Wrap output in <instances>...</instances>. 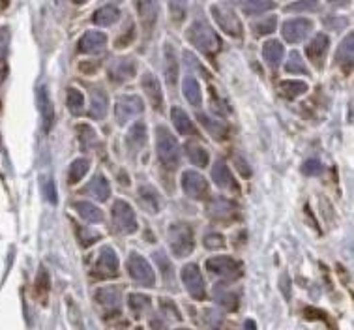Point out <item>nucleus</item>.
Here are the masks:
<instances>
[{
  "label": "nucleus",
  "mask_w": 354,
  "mask_h": 330,
  "mask_svg": "<svg viewBox=\"0 0 354 330\" xmlns=\"http://www.w3.org/2000/svg\"><path fill=\"white\" fill-rule=\"evenodd\" d=\"M186 39L201 53H205L208 57H212L221 49V39L210 25H206L205 21H194L187 26Z\"/></svg>",
  "instance_id": "nucleus-1"
},
{
  "label": "nucleus",
  "mask_w": 354,
  "mask_h": 330,
  "mask_svg": "<svg viewBox=\"0 0 354 330\" xmlns=\"http://www.w3.org/2000/svg\"><path fill=\"white\" fill-rule=\"evenodd\" d=\"M156 150H158L160 162L165 167H178V163H180V145H178L176 137L165 126H158L156 128Z\"/></svg>",
  "instance_id": "nucleus-2"
},
{
  "label": "nucleus",
  "mask_w": 354,
  "mask_h": 330,
  "mask_svg": "<svg viewBox=\"0 0 354 330\" xmlns=\"http://www.w3.org/2000/svg\"><path fill=\"white\" fill-rule=\"evenodd\" d=\"M167 239L174 257L182 259V257H187L189 253L194 252V229L187 226V223H173V226L169 227Z\"/></svg>",
  "instance_id": "nucleus-3"
},
{
  "label": "nucleus",
  "mask_w": 354,
  "mask_h": 330,
  "mask_svg": "<svg viewBox=\"0 0 354 330\" xmlns=\"http://www.w3.org/2000/svg\"><path fill=\"white\" fill-rule=\"evenodd\" d=\"M210 13H212L216 25H218L223 33L232 36V38H242L244 26H242V21L239 19V15L232 12L231 8L223 6V4H214V6L210 8Z\"/></svg>",
  "instance_id": "nucleus-4"
},
{
  "label": "nucleus",
  "mask_w": 354,
  "mask_h": 330,
  "mask_svg": "<svg viewBox=\"0 0 354 330\" xmlns=\"http://www.w3.org/2000/svg\"><path fill=\"white\" fill-rule=\"evenodd\" d=\"M206 271L225 279H239L242 276V263L229 255H216L206 261Z\"/></svg>",
  "instance_id": "nucleus-5"
},
{
  "label": "nucleus",
  "mask_w": 354,
  "mask_h": 330,
  "mask_svg": "<svg viewBox=\"0 0 354 330\" xmlns=\"http://www.w3.org/2000/svg\"><path fill=\"white\" fill-rule=\"evenodd\" d=\"M116 276H118V255L111 246H103L92 266V278L111 279Z\"/></svg>",
  "instance_id": "nucleus-6"
},
{
  "label": "nucleus",
  "mask_w": 354,
  "mask_h": 330,
  "mask_svg": "<svg viewBox=\"0 0 354 330\" xmlns=\"http://www.w3.org/2000/svg\"><path fill=\"white\" fill-rule=\"evenodd\" d=\"M128 272L131 279L145 287H154L156 274L150 263L137 252H131L128 257Z\"/></svg>",
  "instance_id": "nucleus-7"
},
{
  "label": "nucleus",
  "mask_w": 354,
  "mask_h": 330,
  "mask_svg": "<svg viewBox=\"0 0 354 330\" xmlns=\"http://www.w3.org/2000/svg\"><path fill=\"white\" fill-rule=\"evenodd\" d=\"M145 111V105H142V100L136 94H122V96L116 98L115 102V117L116 122L124 126L126 122H129L131 118H136Z\"/></svg>",
  "instance_id": "nucleus-8"
},
{
  "label": "nucleus",
  "mask_w": 354,
  "mask_h": 330,
  "mask_svg": "<svg viewBox=\"0 0 354 330\" xmlns=\"http://www.w3.org/2000/svg\"><path fill=\"white\" fill-rule=\"evenodd\" d=\"M113 221H115L116 229L124 235H133L139 229L133 208L122 199L113 203Z\"/></svg>",
  "instance_id": "nucleus-9"
},
{
  "label": "nucleus",
  "mask_w": 354,
  "mask_h": 330,
  "mask_svg": "<svg viewBox=\"0 0 354 330\" xmlns=\"http://www.w3.org/2000/svg\"><path fill=\"white\" fill-rule=\"evenodd\" d=\"M182 190L189 199L201 201L208 195V182L197 171H186L182 175Z\"/></svg>",
  "instance_id": "nucleus-10"
},
{
  "label": "nucleus",
  "mask_w": 354,
  "mask_h": 330,
  "mask_svg": "<svg viewBox=\"0 0 354 330\" xmlns=\"http://www.w3.org/2000/svg\"><path fill=\"white\" fill-rule=\"evenodd\" d=\"M182 284L186 287V291L192 295L197 300H203L205 298V279L201 276V271L197 265H186L182 266Z\"/></svg>",
  "instance_id": "nucleus-11"
},
{
  "label": "nucleus",
  "mask_w": 354,
  "mask_h": 330,
  "mask_svg": "<svg viewBox=\"0 0 354 330\" xmlns=\"http://www.w3.org/2000/svg\"><path fill=\"white\" fill-rule=\"evenodd\" d=\"M311 30H313V23L309 19H302V17L285 21L281 26V34L289 44H300L308 38Z\"/></svg>",
  "instance_id": "nucleus-12"
},
{
  "label": "nucleus",
  "mask_w": 354,
  "mask_h": 330,
  "mask_svg": "<svg viewBox=\"0 0 354 330\" xmlns=\"http://www.w3.org/2000/svg\"><path fill=\"white\" fill-rule=\"evenodd\" d=\"M330 39L326 34H317L315 38L309 42L306 46V55L311 60V64L315 66L317 70L324 68V59H326V53H328Z\"/></svg>",
  "instance_id": "nucleus-13"
},
{
  "label": "nucleus",
  "mask_w": 354,
  "mask_h": 330,
  "mask_svg": "<svg viewBox=\"0 0 354 330\" xmlns=\"http://www.w3.org/2000/svg\"><path fill=\"white\" fill-rule=\"evenodd\" d=\"M141 86L147 98L150 100L152 107L158 111L163 109V92H161V83L160 79L152 75L150 71H145L141 77Z\"/></svg>",
  "instance_id": "nucleus-14"
},
{
  "label": "nucleus",
  "mask_w": 354,
  "mask_h": 330,
  "mask_svg": "<svg viewBox=\"0 0 354 330\" xmlns=\"http://www.w3.org/2000/svg\"><path fill=\"white\" fill-rule=\"evenodd\" d=\"M158 12H160V2L158 0H137V13L141 19L142 28L150 33L158 21Z\"/></svg>",
  "instance_id": "nucleus-15"
},
{
  "label": "nucleus",
  "mask_w": 354,
  "mask_h": 330,
  "mask_svg": "<svg viewBox=\"0 0 354 330\" xmlns=\"http://www.w3.org/2000/svg\"><path fill=\"white\" fill-rule=\"evenodd\" d=\"M96 300L97 304L103 306L107 311H118L120 310V304H122V291L115 287V285H109V287H102L96 291Z\"/></svg>",
  "instance_id": "nucleus-16"
},
{
  "label": "nucleus",
  "mask_w": 354,
  "mask_h": 330,
  "mask_svg": "<svg viewBox=\"0 0 354 330\" xmlns=\"http://www.w3.org/2000/svg\"><path fill=\"white\" fill-rule=\"evenodd\" d=\"M137 64L133 59H116L109 66V77L115 81H129L136 77Z\"/></svg>",
  "instance_id": "nucleus-17"
},
{
  "label": "nucleus",
  "mask_w": 354,
  "mask_h": 330,
  "mask_svg": "<svg viewBox=\"0 0 354 330\" xmlns=\"http://www.w3.org/2000/svg\"><path fill=\"white\" fill-rule=\"evenodd\" d=\"M212 178L216 182V186L223 190H232V192H239V184L232 178L231 169L227 167V163L223 160H218L214 163L212 167Z\"/></svg>",
  "instance_id": "nucleus-18"
},
{
  "label": "nucleus",
  "mask_w": 354,
  "mask_h": 330,
  "mask_svg": "<svg viewBox=\"0 0 354 330\" xmlns=\"http://www.w3.org/2000/svg\"><path fill=\"white\" fill-rule=\"evenodd\" d=\"M105 46H107V36L100 30H88V33H84L83 38L79 39V51L86 53V55L100 53Z\"/></svg>",
  "instance_id": "nucleus-19"
},
{
  "label": "nucleus",
  "mask_w": 354,
  "mask_h": 330,
  "mask_svg": "<svg viewBox=\"0 0 354 330\" xmlns=\"http://www.w3.org/2000/svg\"><path fill=\"white\" fill-rule=\"evenodd\" d=\"M283 57H285V49L277 39H268V42L263 46V59L266 64L270 66L272 70H276L277 66L281 64Z\"/></svg>",
  "instance_id": "nucleus-20"
},
{
  "label": "nucleus",
  "mask_w": 354,
  "mask_h": 330,
  "mask_svg": "<svg viewBox=\"0 0 354 330\" xmlns=\"http://www.w3.org/2000/svg\"><path fill=\"white\" fill-rule=\"evenodd\" d=\"M171 120H173V126L180 136H195L194 122H192V118L184 109L173 107L171 109Z\"/></svg>",
  "instance_id": "nucleus-21"
},
{
  "label": "nucleus",
  "mask_w": 354,
  "mask_h": 330,
  "mask_svg": "<svg viewBox=\"0 0 354 330\" xmlns=\"http://www.w3.org/2000/svg\"><path fill=\"white\" fill-rule=\"evenodd\" d=\"M139 203L141 207L150 214H158L161 208L160 194L152 186H141L139 188Z\"/></svg>",
  "instance_id": "nucleus-22"
},
{
  "label": "nucleus",
  "mask_w": 354,
  "mask_h": 330,
  "mask_svg": "<svg viewBox=\"0 0 354 330\" xmlns=\"http://www.w3.org/2000/svg\"><path fill=\"white\" fill-rule=\"evenodd\" d=\"M36 104H38V109L41 113V118H44V124H46V128H49L53 124V102L51 96H49V92H47V86H39L38 92H36Z\"/></svg>",
  "instance_id": "nucleus-23"
},
{
  "label": "nucleus",
  "mask_w": 354,
  "mask_h": 330,
  "mask_svg": "<svg viewBox=\"0 0 354 330\" xmlns=\"http://www.w3.org/2000/svg\"><path fill=\"white\" fill-rule=\"evenodd\" d=\"M208 214L214 220H231L232 216H236V207L225 199H212L208 205Z\"/></svg>",
  "instance_id": "nucleus-24"
},
{
  "label": "nucleus",
  "mask_w": 354,
  "mask_h": 330,
  "mask_svg": "<svg viewBox=\"0 0 354 330\" xmlns=\"http://www.w3.org/2000/svg\"><path fill=\"white\" fill-rule=\"evenodd\" d=\"M107 109H109L107 94L102 89H94L91 92V117L96 118V120H102L107 115Z\"/></svg>",
  "instance_id": "nucleus-25"
},
{
  "label": "nucleus",
  "mask_w": 354,
  "mask_h": 330,
  "mask_svg": "<svg viewBox=\"0 0 354 330\" xmlns=\"http://www.w3.org/2000/svg\"><path fill=\"white\" fill-rule=\"evenodd\" d=\"M353 49H354V36L353 33H351L347 38L343 39L342 46L337 47V53H335V57H337V64L342 66L345 71L353 70Z\"/></svg>",
  "instance_id": "nucleus-26"
},
{
  "label": "nucleus",
  "mask_w": 354,
  "mask_h": 330,
  "mask_svg": "<svg viewBox=\"0 0 354 330\" xmlns=\"http://www.w3.org/2000/svg\"><path fill=\"white\" fill-rule=\"evenodd\" d=\"M163 59H165V77H167V83L174 86L176 79H178V60H176V53H174V47L171 44H165Z\"/></svg>",
  "instance_id": "nucleus-27"
},
{
  "label": "nucleus",
  "mask_w": 354,
  "mask_h": 330,
  "mask_svg": "<svg viewBox=\"0 0 354 330\" xmlns=\"http://www.w3.org/2000/svg\"><path fill=\"white\" fill-rule=\"evenodd\" d=\"M308 91V83L298 81V79H285V81L279 83V92H281V96L287 98V100H297V98L304 96Z\"/></svg>",
  "instance_id": "nucleus-28"
},
{
  "label": "nucleus",
  "mask_w": 354,
  "mask_h": 330,
  "mask_svg": "<svg viewBox=\"0 0 354 330\" xmlns=\"http://www.w3.org/2000/svg\"><path fill=\"white\" fill-rule=\"evenodd\" d=\"M182 94L186 98L189 104L194 107H199L201 102H203V94H201V84L197 83V79L192 77V75H186L184 81H182Z\"/></svg>",
  "instance_id": "nucleus-29"
},
{
  "label": "nucleus",
  "mask_w": 354,
  "mask_h": 330,
  "mask_svg": "<svg viewBox=\"0 0 354 330\" xmlns=\"http://www.w3.org/2000/svg\"><path fill=\"white\" fill-rule=\"evenodd\" d=\"M214 298L218 300V304L225 306L227 310H236L239 306V295L231 291V287L225 284H218L214 287Z\"/></svg>",
  "instance_id": "nucleus-30"
},
{
  "label": "nucleus",
  "mask_w": 354,
  "mask_h": 330,
  "mask_svg": "<svg viewBox=\"0 0 354 330\" xmlns=\"http://www.w3.org/2000/svg\"><path fill=\"white\" fill-rule=\"evenodd\" d=\"M86 192L94 197V199L97 201H107L109 199L111 195V186L109 182H107V178L103 175H96L94 178H92L91 182H88V186H86Z\"/></svg>",
  "instance_id": "nucleus-31"
},
{
  "label": "nucleus",
  "mask_w": 354,
  "mask_h": 330,
  "mask_svg": "<svg viewBox=\"0 0 354 330\" xmlns=\"http://www.w3.org/2000/svg\"><path fill=\"white\" fill-rule=\"evenodd\" d=\"M201 120V124L205 126L206 131L214 137V139H218V141H223L227 136H229V128H227L225 124L221 122V120H216V118H210L208 115H201L197 117Z\"/></svg>",
  "instance_id": "nucleus-32"
},
{
  "label": "nucleus",
  "mask_w": 354,
  "mask_h": 330,
  "mask_svg": "<svg viewBox=\"0 0 354 330\" xmlns=\"http://www.w3.org/2000/svg\"><path fill=\"white\" fill-rule=\"evenodd\" d=\"M75 210L79 212L81 218H84L86 221H91V223H102L103 221V212L96 205H92L88 201H77L75 205Z\"/></svg>",
  "instance_id": "nucleus-33"
},
{
  "label": "nucleus",
  "mask_w": 354,
  "mask_h": 330,
  "mask_svg": "<svg viewBox=\"0 0 354 330\" xmlns=\"http://www.w3.org/2000/svg\"><path fill=\"white\" fill-rule=\"evenodd\" d=\"M120 19V12H118V8L115 6H103L100 8L96 13H94V25L97 26H111L115 25L116 21Z\"/></svg>",
  "instance_id": "nucleus-34"
},
{
  "label": "nucleus",
  "mask_w": 354,
  "mask_h": 330,
  "mask_svg": "<svg viewBox=\"0 0 354 330\" xmlns=\"http://www.w3.org/2000/svg\"><path fill=\"white\" fill-rule=\"evenodd\" d=\"M147 124L145 122H136L131 126V130L128 131V145L133 150H139L141 147H145V143H147Z\"/></svg>",
  "instance_id": "nucleus-35"
},
{
  "label": "nucleus",
  "mask_w": 354,
  "mask_h": 330,
  "mask_svg": "<svg viewBox=\"0 0 354 330\" xmlns=\"http://www.w3.org/2000/svg\"><path fill=\"white\" fill-rule=\"evenodd\" d=\"M88 167H91V162L86 158H77L75 162L71 163L70 171H68V181H70V184H77L88 173Z\"/></svg>",
  "instance_id": "nucleus-36"
},
{
  "label": "nucleus",
  "mask_w": 354,
  "mask_h": 330,
  "mask_svg": "<svg viewBox=\"0 0 354 330\" xmlns=\"http://www.w3.org/2000/svg\"><path fill=\"white\" fill-rule=\"evenodd\" d=\"M274 8L272 0H242V10L245 15H261Z\"/></svg>",
  "instance_id": "nucleus-37"
},
{
  "label": "nucleus",
  "mask_w": 354,
  "mask_h": 330,
  "mask_svg": "<svg viewBox=\"0 0 354 330\" xmlns=\"http://www.w3.org/2000/svg\"><path fill=\"white\" fill-rule=\"evenodd\" d=\"M128 306L137 318H141L142 313L150 308V298L147 295H141V293H131L128 297Z\"/></svg>",
  "instance_id": "nucleus-38"
},
{
  "label": "nucleus",
  "mask_w": 354,
  "mask_h": 330,
  "mask_svg": "<svg viewBox=\"0 0 354 330\" xmlns=\"http://www.w3.org/2000/svg\"><path fill=\"white\" fill-rule=\"evenodd\" d=\"M154 259H156V263H158V266L161 268V276H163V279H165L167 287H173L174 274H173V266H171V261L165 257V253L163 252H156Z\"/></svg>",
  "instance_id": "nucleus-39"
},
{
  "label": "nucleus",
  "mask_w": 354,
  "mask_h": 330,
  "mask_svg": "<svg viewBox=\"0 0 354 330\" xmlns=\"http://www.w3.org/2000/svg\"><path fill=\"white\" fill-rule=\"evenodd\" d=\"M285 70L289 71L290 75H309L308 66H306V62H304L302 57H300L297 51H292L289 55V60H287Z\"/></svg>",
  "instance_id": "nucleus-40"
},
{
  "label": "nucleus",
  "mask_w": 354,
  "mask_h": 330,
  "mask_svg": "<svg viewBox=\"0 0 354 330\" xmlns=\"http://www.w3.org/2000/svg\"><path fill=\"white\" fill-rule=\"evenodd\" d=\"M186 150H187V156H189V160H192V163L199 165L201 169L206 167L208 162H210V156H208L206 149H203V147H199V145H186Z\"/></svg>",
  "instance_id": "nucleus-41"
},
{
  "label": "nucleus",
  "mask_w": 354,
  "mask_h": 330,
  "mask_svg": "<svg viewBox=\"0 0 354 330\" xmlns=\"http://www.w3.org/2000/svg\"><path fill=\"white\" fill-rule=\"evenodd\" d=\"M276 25H277L276 15H268V17H264V19L253 23V34H255V36H266V34H272L274 30H276Z\"/></svg>",
  "instance_id": "nucleus-42"
},
{
  "label": "nucleus",
  "mask_w": 354,
  "mask_h": 330,
  "mask_svg": "<svg viewBox=\"0 0 354 330\" xmlns=\"http://www.w3.org/2000/svg\"><path fill=\"white\" fill-rule=\"evenodd\" d=\"M83 92L77 91V89H68V109H70L73 115H81V113H83Z\"/></svg>",
  "instance_id": "nucleus-43"
},
{
  "label": "nucleus",
  "mask_w": 354,
  "mask_h": 330,
  "mask_svg": "<svg viewBox=\"0 0 354 330\" xmlns=\"http://www.w3.org/2000/svg\"><path fill=\"white\" fill-rule=\"evenodd\" d=\"M167 2H169V13H171L173 21L180 23V21L186 17L187 0H167Z\"/></svg>",
  "instance_id": "nucleus-44"
},
{
  "label": "nucleus",
  "mask_w": 354,
  "mask_h": 330,
  "mask_svg": "<svg viewBox=\"0 0 354 330\" xmlns=\"http://www.w3.org/2000/svg\"><path fill=\"white\" fill-rule=\"evenodd\" d=\"M319 10V0H297L285 8V12H317Z\"/></svg>",
  "instance_id": "nucleus-45"
},
{
  "label": "nucleus",
  "mask_w": 354,
  "mask_h": 330,
  "mask_svg": "<svg viewBox=\"0 0 354 330\" xmlns=\"http://www.w3.org/2000/svg\"><path fill=\"white\" fill-rule=\"evenodd\" d=\"M205 246L208 250H221V248L225 246V239L221 237L219 233H210L205 237Z\"/></svg>",
  "instance_id": "nucleus-46"
},
{
  "label": "nucleus",
  "mask_w": 354,
  "mask_h": 330,
  "mask_svg": "<svg viewBox=\"0 0 354 330\" xmlns=\"http://www.w3.org/2000/svg\"><path fill=\"white\" fill-rule=\"evenodd\" d=\"M79 130V141L83 143L84 147H88V145H91V143H94L96 141V131L92 130L91 126H79L77 128Z\"/></svg>",
  "instance_id": "nucleus-47"
},
{
  "label": "nucleus",
  "mask_w": 354,
  "mask_h": 330,
  "mask_svg": "<svg viewBox=\"0 0 354 330\" xmlns=\"http://www.w3.org/2000/svg\"><path fill=\"white\" fill-rule=\"evenodd\" d=\"M8 39H10V33L8 28H0V68L4 66L8 57Z\"/></svg>",
  "instance_id": "nucleus-48"
},
{
  "label": "nucleus",
  "mask_w": 354,
  "mask_h": 330,
  "mask_svg": "<svg viewBox=\"0 0 354 330\" xmlns=\"http://www.w3.org/2000/svg\"><path fill=\"white\" fill-rule=\"evenodd\" d=\"M36 291H38L44 298H46L47 293H49V276H47V272L44 271V268H41L38 279H36Z\"/></svg>",
  "instance_id": "nucleus-49"
},
{
  "label": "nucleus",
  "mask_w": 354,
  "mask_h": 330,
  "mask_svg": "<svg viewBox=\"0 0 354 330\" xmlns=\"http://www.w3.org/2000/svg\"><path fill=\"white\" fill-rule=\"evenodd\" d=\"M302 173H304V175H308V176L321 175V173H322V163L319 162V160H308V162L304 163Z\"/></svg>",
  "instance_id": "nucleus-50"
},
{
  "label": "nucleus",
  "mask_w": 354,
  "mask_h": 330,
  "mask_svg": "<svg viewBox=\"0 0 354 330\" xmlns=\"http://www.w3.org/2000/svg\"><path fill=\"white\" fill-rule=\"evenodd\" d=\"M160 306H161V310L165 311V313H169V318L173 315L176 321H180L182 315H180V311H178V308L174 306V302H171V300H167V298H161L160 300Z\"/></svg>",
  "instance_id": "nucleus-51"
},
{
  "label": "nucleus",
  "mask_w": 354,
  "mask_h": 330,
  "mask_svg": "<svg viewBox=\"0 0 354 330\" xmlns=\"http://www.w3.org/2000/svg\"><path fill=\"white\" fill-rule=\"evenodd\" d=\"M184 62H186V64L189 66V68H194V70L201 71V73H203L205 77H210V75H208V71H206L205 68H203V66H201L199 62H197V59H195L194 55H192V53H189V51H184Z\"/></svg>",
  "instance_id": "nucleus-52"
},
{
  "label": "nucleus",
  "mask_w": 354,
  "mask_h": 330,
  "mask_svg": "<svg viewBox=\"0 0 354 330\" xmlns=\"http://www.w3.org/2000/svg\"><path fill=\"white\" fill-rule=\"evenodd\" d=\"M44 192H46V199L55 205V203H57V186H55V181H53V178H46Z\"/></svg>",
  "instance_id": "nucleus-53"
},
{
  "label": "nucleus",
  "mask_w": 354,
  "mask_h": 330,
  "mask_svg": "<svg viewBox=\"0 0 354 330\" xmlns=\"http://www.w3.org/2000/svg\"><path fill=\"white\" fill-rule=\"evenodd\" d=\"M236 163H239V169H240V173H242V175H244V176L252 175V171H250V167H248V163H245L244 160L236 158Z\"/></svg>",
  "instance_id": "nucleus-54"
},
{
  "label": "nucleus",
  "mask_w": 354,
  "mask_h": 330,
  "mask_svg": "<svg viewBox=\"0 0 354 330\" xmlns=\"http://www.w3.org/2000/svg\"><path fill=\"white\" fill-rule=\"evenodd\" d=\"M332 6H347L351 0H328Z\"/></svg>",
  "instance_id": "nucleus-55"
},
{
  "label": "nucleus",
  "mask_w": 354,
  "mask_h": 330,
  "mask_svg": "<svg viewBox=\"0 0 354 330\" xmlns=\"http://www.w3.org/2000/svg\"><path fill=\"white\" fill-rule=\"evenodd\" d=\"M75 4H84V2H88V0H73Z\"/></svg>",
  "instance_id": "nucleus-56"
},
{
  "label": "nucleus",
  "mask_w": 354,
  "mask_h": 330,
  "mask_svg": "<svg viewBox=\"0 0 354 330\" xmlns=\"http://www.w3.org/2000/svg\"><path fill=\"white\" fill-rule=\"evenodd\" d=\"M229 2H239V0H229Z\"/></svg>",
  "instance_id": "nucleus-57"
},
{
  "label": "nucleus",
  "mask_w": 354,
  "mask_h": 330,
  "mask_svg": "<svg viewBox=\"0 0 354 330\" xmlns=\"http://www.w3.org/2000/svg\"><path fill=\"white\" fill-rule=\"evenodd\" d=\"M57 2H60V0H57Z\"/></svg>",
  "instance_id": "nucleus-58"
}]
</instances>
